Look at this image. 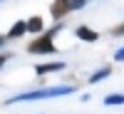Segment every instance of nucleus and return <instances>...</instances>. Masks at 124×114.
Here are the masks:
<instances>
[{
    "label": "nucleus",
    "mask_w": 124,
    "mask_h": 114,
    "mask_svg": "<svg viewBox=\"0 0 124 114\" xmlns=\"http://www.w3.org/2000/svg\"><path fill=\"white\" fill-rule=\"evenodd\" d=\"M75 92H77V87H72V84L45 87V89H32V92H23V94H13V97H8V104H17V102H37V99H55V97L75 94Z\"/></svg>",
    "instance_id": "f257e3e1"
},
{
    "label": "nucleus",
    "mask_w": 124,
    "mask_h": 114,
    "mask_svg": "<svg viewBox=\"0 0 124 114\" xmlns=\"http://www.w3.org/2000/svg\"><path fill=\"white\" fill-rule=\"evenodd\" d=\"M60 30H62V23H57L52 30H47L45 35H37L32 42L27 45V52H30V55H52V52H55L52 37H55V32H60Z\"/></svg>",
    "instance_id": "f03ea898"
},
{
    "label": "nucleus",
    "mask_w": 124,
    "mask_h": 114,
    "mask_svg": "<svg viewBox=\"0 0 124 114\" xmlns=\"http://www.w3.org/2000/svg\"><path fill=\"white\" fill-rule=\"evenodd\" d=\"M72 3H75V0H55L52 3V17L62 20L67 13H72Z\"/></svg>",
    "instance_id": "7ed1b4c3"
},
{
    "label": "nucleus",
    "mask_w": 124,
    "mask_h": 114,
    "mask_svg": "<svg viewBox=\"0 0 124 114\" xmlns=\"http://www.w3.org/2000/svg\"><path fill=\"white\" fill-rule=\"evenodd\" d=\"M75 35H77V40H82V42H97L99 40V32H94V30L87 27V25H79L75 30Z\"/></svg>",
    "instance_id": "20e7f679"
},
{
    "label": "nucleus",
    "mask_w": 124,
    "mask_h": 114,
    "mask_svg": "<svg viewBox=\"0 0 124 114\" xmlns=\"http://www.w3.org/2000/svg\"><path fill=\"white\" fill-rule=\"evenodd\" d=\"M65 67H67L65 62H47V65H37L35 72L37 75H50V72H62Z\"/></svg>",
    "instance_id": "39448f33"
},
{
    "label": "nucleus",
    "mask_w": 124,
    "mask_h": 114,
    "mask_svg": "<svg viewBox=\"0 0 124 114\" xmlns=\"http://www.w3.org/2000/svg\"><path fill=\"white\" fill-rule=\"evenodd\" d=\"M25 25H27V32H32V35H37V32H42V17H37V15H32L30 20H25Z\"/></svg>",
    "instance_id": "423d86ee"
},
{
    "label": "nucleus",
    "mask_w": 124,
    "mask_h": 114,
    "mask_svg": "<svg viewBox=\"0 0 124 114\" xmlns=\"http://www.w3.org/2000/svg\"><path fill=\"white\" fill-rule=\"evenodd\" d=\"M25 32H27V25L23 23V20H17V23H15L13 27H10V32H8V37H10V40H15V37H23Z\"/></svg>",
    "instance_id": "0eeeda50"
},
{
    "label": "nucleus",
    "mask_w": 124,
    "mask_h": 114,
    "mask_svg": "<svg viewBox=\"0 0 124 114\" xmlns=\"http://www.w3.org/2000/svg\"><path fill=\"white\" fill-rule=\"evenodd\" d=\"M112 75V69L109 67H102V69H97L94 75H89V84H97V82H102V79H107Z\"/></svg>",
    "instance_id": "6e6552de"
},
{
    "label": "nucleus",
    "mask_w": 124,
    "mask_h": 114,
    "mask_svg": "<svg viewBox=\"0 0 124 114\" xmlns=\"http://www.w3.org/2000/svg\"><path fill=\"white\" fill-rule=\"evenodd\" d=\"M104 104H107V107L124 104V94H119V92H117V94H107V97H104Z\"/></svg>",
    "instance_id": "1a4fd4ad"
},
{
    "label": "nucleus",
    "mask_w": 124,
    "mask_h": 114,
    "mask_svg": "<svg viewBox=\"0 0 124 114\" xmlns=\"http://www.w3.org/2000/svg\"><path fill=\"white\" fill-rule=\"evenodd\" d=\"M114 60H117V62H124V47H119L117 52H114Z\"/></svg>",
    "instance_id": "9d476101"
},
{
    "label": "nucleus",
    "mask_w": 124,
    "mask_h": 114,
    "mask_svg": "<svg viewBox=\"0 0 124 114\" xmlns=\"http://www.w3.org/2000/svg\"><path fill=\"white\" fill-rule=\"evenodd\" d=\"M114 35H124V25H122V27H117V30H114Z\"/></svg>",
    "instance_id": "9b49d317"
},
{
    "label": "nucleus",
    "mask_w": 124,
    "mask_h": 114,
    "mask_svg": "<svg viewBox=\"0 0 124 114\" xmlns=\"http://www.w3.org/2000/svg\"><path fill=\"white\" fill-rule=\"evenodd\" d=\"M5 60H8V55H0V67L5 65Z\"/></svg>",
    "instance_id": "f8f14e48"
},
{
    "label": "nucleus",
    "mask_w": 124,
    "mask_h": 114,
    "mask_svg": "<svg viewBox=\"0 0 124 114\" xmlns=\"http://www.w3.org/2000/svg\"><path fill=\"white\" fill-rule=\"evenodd\" d=\"M3 42H5V37H0V47H3Z\"/></svg>",
    "instance_id": "ddd939ff"
}]
</instances>
